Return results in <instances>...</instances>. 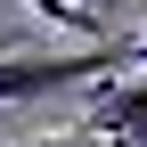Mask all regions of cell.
I'll return each mask as SVG.
<instances>
[{"label": "cell", "instance_id": "obj_2", "mask_svg": "<svg viewBox=\"0 0 147 147\" xmlns=\"http://www.w3.org/2000/svg\"><path fill=\"white\" fill-rule=\"evenodd\" d=\"M90 123H98V139H115V147L147 139V74H139V82H98Z\"/></svg>", "mask_w": 147, "mask_h": 147}, {"label": "cell", "instance_id": "obj_3", "mask_svg": "<svg viewBox=\"0 0 147 147\" xmlns=\"http://www.w3.org/2000/svg\"><path fill=\"white\" fill-rule=\"evenodd\" d=\"M33 16H49V25H65V33H82L90 49H115V33H106V16L90 8V0H25Z\"/></svg>", "mask_w": 147, "mask_h": 147}, {"label": "cell", "instance_id": "obj_4", "mask_svg": "<svg viewBox=\"0 0 147 147\" xmlns=\"http://www.w3.org/2000/svg\"><path fill=\"white\" fill-rule=\"evenodd\" d=\"M123 65H147V25H139V41H123Z\"/></svg>", "mask_w": 147, "mask_h": 147}, {"label": "cell", "instance_id": "obj_5", "mask_svg": "<svg viewBox=\"0 0 147 147\" xmlns=\"http://www.w3.org/2000/svg\"><path fill=\"white\" fill-rule=\"evenodd\" d=\"M0 123H8V106H0Z\"/></svg>", "mask_w": 147, "mask_h": 147}, {"label": "cell", "instance_id": "obj_1", "mask_svg": "<svg viewBox=\"0 0 147 147\" xmlns=\"http://www.w3.org/2000/svg\"><path fill=\"white\" fill-rule=\"evenodd\" d=\"M106 65H123V49H74V57H25L16 41H0V106H25V98H57V90L106 82Z\"/></svg>", "mask_w": 147, "mask_h": 147}]
</instances>
